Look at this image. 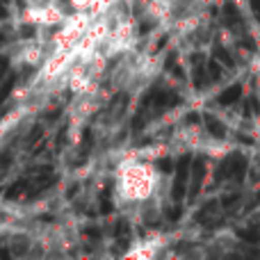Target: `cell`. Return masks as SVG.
Masks as SVG:
<instances>
[{
	"instance_id": "cell-2",
	"label": "cell",
	"mask_w": 260,
	"mask_h": 260,
	"mask_svg": "<svg viewBox=\"0 0 260 260\" xmlns=\"http://www.w3.org/2000/svg\"><path fill=\"white\" fill-rule=\"evenodd\" d=\"M258 85H260V73H258Z\"/></svg>"
},
{
	"instance_id": "cell-1",
	"label": "cell",
	"mask_w": 260,
	"mask_h": 260,
	"mask_svg": "<svg viewBox=\"0 0 260 260\" xmlns=\"http://www.w3.org/2000/svg\"><path fill=\"white\" fill-rule=\"evenodd\" d=\"M160 174L148 165H130L121 174V192L130 201H148L155 197Z\"/></svg>"
}]
</instances>
